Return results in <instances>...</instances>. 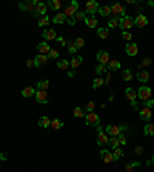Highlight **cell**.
Here are the masks:
<instances>
[{
	"label": "cell",
	"mask_w": 154,
	"mask_h": 172,
	"mask_svg": "<svg viewBox=\"0 0 154 172\" xmlns=\"http://www.w3.org/2000/svg\"><path fill=\"white\" fill-rule=\"evenodd\" d=\"M85 125L91 128H99L100 126V115L96 112H86L85 115Z\"/></svg>",
	"instance_id": "cell-1"
},
{
	"label": "cell",
	"mask_w": 154,
	"mask_h": 172,
	"mask_svg": "<svg viewBox=\"0 0 154 172\" xmlns=\"http://www.w3.org/2000/svg\"><path fill=\"white\" fill-rule=\"evenodd\" d=\"M119 26H120L123 31H129V29L134 26V19L129 17V15L120 17V19H119Z\"/></svg>",
	"instance_id": "cell-2"
},
{
	"label": "cell",
	"mask_w": 154,
	"mask_h": 172,
	"mask_svg": "<svg viewBox=\"0 0 154 172\" xmlns=\"http://www.w3.org/2000/svg\"><path fill=\"white\" fill-rule=\"evenodd\" d=\"M123 131H126V125H120V126H113V125H108V126L105 128V132H106L108 135H113V137L120 135Z\"/></svg>",
	"instance_id": "cell-3"
},
{
	"label": "cell",
	"mask_w": 154,
	"mask_h": 172,
	"mask_svg": "<svg viewBox=\"0 0 154 172\" xmlns=\"http://www.w3.org/2000/svg\"><path fill=\"white\" fill-rule=\"evenodd\" d=\"M97 129H99V135H97V144L103 148V146H106V144H108V141H110V137H108V134H106L103 129L100 128V126H99Z\"/></svg>",
	"instance_id": "cell-4"
},
{
	"label": "cell",
	"mask_w": 154,
	"mask_h": 172,
	"mask_svg": "<svg viewBox=\"0 0 154 172\" xmlns=\"http://www.w3.org/2000/svg\"><path fill=\"white\" fill-rule=\"evenodd\" d=\"M137 94H139V98H140V100L147 101V100L151 98V88H150V86H140L139 91H137Z\"/></svg>",
	"instance_id": "cell-5"
},
{
	"label": "cell",
	"mask_w": 154,
	"mask_h": 172,
	"mask_svg": "<svg viewBox=\"0 0 154 172\" xmlns=\"http://www.w3.org/2000/svg\"><path fill=\"white\" fill-rule=\"evenodd\" d=\"M111 14L113 15H120V17H125L126 15V9H125V6L122 5V3H114L113 6H111Z\"/></svg>",
	"instance_id": "cell-6"
},
{
	"label": "cell",
	"mask_w": 154,
	"mask_h": 172,
	"mask_svg": "<svg viewBox=\"0 0 154 172\" xmlns=\"http://www.w3.org/2000/svg\"><path fill=\"white\" fill-rule=\"evenodd\" d=\"M77 11H79V3H77L76 0H73V2H71V5L65 9V12H63V14H65V17L68 19V17H74Z\"/></svg>",
	"instance_id": "cell-7"
},
{
	"label": "cell",
	"mask_w": 154,
	"mask_h": 172,
	"mask_svg": "<svg viewBox=\"0 0 154 172\" xmlns=\"http://www.w3.org/2000/svg\"><path fill=\"white\" fill-rule=\"evenodd\" d=\"M86 15H93L94 12H97L99 11V3L96 2V0H89V2H86Z\"/></svg>",
	"instance_id": "cell-8"
},
{
	"label": "cell",
	"mask_w": 154,
	"mask_h": 172,
	"mask_svg": "<svg viewBox=\"0 0 154 172\" xmlns=\"http://www.w3.org/2000/svg\"><path fill=\"white\" fill-rule=\"evenodd\" d=\"M125 52H126V55H129V57H134V55H137V52H139V45L137 43H126V48H125Z\"/></svg>",
	"instance_id": "cell-9"
},
{
	"label": "cell",
	"mask_w": 154,
	"mask_h": 172,
	"mask_svg": "<svg viewBox=\"0 0 154 172\" xmlns=\"http://www.w3.org/2000/svg\"><path fill=\"white\" fill-rule=\"evenodd\" d=\"M38 2L36 0H28V2H20L19 3V8L20 9H23V11H34L36 9V5H37Z\"/></svg>",
	"instance_id": "cell-10"
},
{
	"label": "cell",
	"mask_w": 154,
	"mask_h": 172,
	"mask_svg": "<svg viewBox=\"0 0 154 172\" xmlns=\"http://www.w3.org/2000/svg\"><path fill=\"white\" fill-rule=\"evenodd\" d=\"M36 100H37L38 105H46L48 103V94H46V91H42V89H38L36 91Z\"/></svg>",
	"instance_id": "cell-11"
},
{
	"label": "cell",
	"mask_w": 154,
	"mask_h": 172,
	"mask_svg": "<svg viewBox=\"0 0 154 172\" xmlns=\"http://www.w3.org/2000/svg\"><path fill=\"white\" fill-rule=\"evenodd\" d=\"M100 158H102L103 163H111V161H114L113 152H111L110 149H102V151H100Z\"/></svg>",
	"instance_id": "cell-12"
},
{
	"label": "cell",
	"mask_w": 154,
	"mask_h": 172,
	"mask_svg": "<svg viewBox=\"0 0 154 172\" xmlns=\"http://www.w3.org/2000/svg\"><path fill=\"white\" fill-rule=\"evenodd\" d=\"M147 25H148V17H147V15L139 14V15L134 19V26H137V28H143V26H147Z\"/></svg>",
	"instance_id": "cell-13"
},
{
	"label": "cell",
	"mask_w": 154,
	"mask_h": 172,
	"mask_svg": "<svg viewBox=\"0 0 154 172\" xmlns=\"http://www.w3.org/2000/svg\"><path fill=\"white\" fill-rule=\"evenodd\" d=\"M97 62H100V65H108L110 63V54L106 51H99L97 52Z\"/></svg>",
	"instance_id": "cell-14"
},
{
	"label": "cell",
	"mask_w": 154,
	"mask_h": 172,
	"mask_svg": "<svg viewBox=\"0 0 154 172\" xmlns=\"http://www.w3.org/2000/svg\"><path fill=\"white\" fill-rule=\"evenodd\" d=\"M139 115H140V118H142L143 122H151V109L142 108V109L139 111Z\"/></svg>",
	"instance_id": "cell-15"
},
{
	"label": "cell",
	"mask_w": 154,
	"mask_h": 172,
	"mask_svg": "<svg viewBox=\"0 0 154 172\" xmlns=\"http://www.w3.org/2000/svg\"><path fill=\"white\" fill-rule=\"evenodd\" d=\"M46 11H48V6H46V3H37L36 5V9H34V12H36V15H46Z\"/></svg>",
	"instance_id": "cell-16"
},
{
	"label": "cell",
	"mask_w": 154,
	"mask_h": 172,
	"mask_svg": "<svg viewBox=\"0 0 154 172\" xmlns=\"http://www.w3.org/2000/svg\"><path fill=\"white\" fill-rule=\"evenodd\" d=\"M37 49H38V54H43V55H48V54H49V51H51L49 45H48L46 42H40V43H38Z\"/></svg>",
	"instance_id": "cell-17"
},
{
	"label": "cell",
	"mask_w": 154,
	"mask_h": 172,
	"mask_svg": "<svg viewBox=\"0 0 154 172\" xmlns=\"http://www.w3.org/2000/svg\"><path fill=\"white\" fill-rule=\"evenodd\" d=\"M42 37H45V40H56L57 36H56V31L54 29H45Z\"/></svg>",
	"instance_id": "cell-18"
},
{
	"label": "cell",
	"mask_w": 154,
	"mask_h": 172,
	"mask_svg": "<svg viewBox=\"0 0 154 172\" xmlns=\"http://www.w3.org/2000/svg\"><path fill=\"white\" fill-rule=\"evenodd\" d=\"M65 20H66V17H65L63 12H57L52 17V23H56V25H62V23H65Z\"/></svg>",
	"instance_id": "cell-19"
},
{
	"label": "cell",
	"mask_w": 154,
	"mask_h": 172,
	"mask_svg": "<svg viewBox=\"0 0 154 172\" xmlns=\"http://www.w3.org/2000/svg\"><path fill=\"white\" fill-rule=\"evenodd\" d=\"M85 25H86L88 28H96V26H97V19H96L94 15H86Z\"/></svg>",
	"instance_id": "cell-20"
},
{
	"label": "cell",
	"mask_w": 154,
	"mask_h": 172,
	"mask_svg": "<svg viewBox=\"0 0 154 172\" xmlns=\"http://www.w3.org/2000/svg\"><path fill=\"white\" fill-rule=\"evenodd\" d=\"M125 95L129 101H136V97H137V92L133 89V88H126L125 89Z\"/></svg>",
	"instance_id": "cell-21"
},
{
	"label": "cell",
	"mask_w": 154,
	"mask_h": 172,
	"mask_svg": "<svg viewBox=\"0 0 154 172\" xmlns=\"http://www.w3.org/2000/svg\"><path fill=\"white\" fill-rule=\"evenodd\" d=\"M137 80L142 82V83H147V82L150 80V72H147V71H139V72H137Z\"/></svg>",
	"instance_id": "cell-22"
},
{
	"label": "cell",
	"mask_w": 154,
	"mask_h": 172,
	"mask_svg": "<svg viewBox=\"0 0 154 172\" xmlns=\"http://www.w3.org/2000/svg\"><path fill=\"white\" fill-rule=\"evenodd\" d=\"M22 95H23L25 98H28V97H31V95H36V89H34L33 86H26V88L22 89Z\"/></svg>",
	"instance_id": "cell-23"
},
{
	"label": "cell",
	"mask_w": 154,
	"mask_h": 172,
	"mask_svg": "<svg viewBox=\"0 0 154 172\" xmlns=\"http://www.w3.org/2000/svg\"><path fill=\"white\" fill-rule=\"evenodd\" d=\"M46 62H48V55H43V54H38L37 57L34 58V63H36V66H43Z\"/></svg>",
	"instance_id": "cell-24"
},
{
	"label": "cell",
	"mask_w": 154,
	"mask_h": 172,
	"mask_svg": "<svg viewBox=\"0 0 154 172\" xmlns=\"http://www.w3.org/2000/svg\"><path fill=\"white\" fill-rule=\"evenodd\" d=\"M80 65H82V57H80V55H74V57H73V60L70 62L71 69H76V68H79Z\"/></svg>",
	"instance_id": "cell-25"
},
{
	"label": "cell",
	"mask_w": 154,
	"mask_h": 172,
	"mask_svg": "<svg viewBox=\"0 0 154 172\" xmlns=\"http://www.w3.org/2000/svg\"><path fill=\"white\" fill-rule=\"evenodd\" d=\"M102 17H106V15H110L111 14V6H108V5H105V6H99V11H97Z\"/></svg>",
	"instance_id": "cell-26"
},
{
	"label": "cell",
	"mask_w": 154,
	"mask_h": 172,
	"mask_svg": "<svg viewBox=\"0 0 154 172\" xmlns=\"http://www.w3.org/2000/svg\"><path fill=\"white\" fill-rule=\"evenodd\" d=\"M38 126H40V128H49V126H51V120H49L46 115H43V117L38 118Z\"/></svg>",
	"instance_id": "cell-27"
},
{
	"label": "cell",
	"mask_w": 154,
	"mask_h": 172,
	"mask_svg": "<svg viewBox=\"0 0 154 172\" xmlns=\"http://www.w3.org/2000/svg\"><path fill=\"white\" fill-rule=\"evenodd\" d=\"M46 6H49L51 9L57 11V9H60V6H62V2H60V0H49V2L46 3Z\"/></svg>",
	"instance_id": "cell-28"
},
{
	"label": "cell",
	"mask_w": 154,
	"mask_h": 172,
	"mask_svg": "<svg viewBox=\"0 0 154 172\" xmlns=\"http://www.w3.org/2000/svg\"><path fill=\"white\" fill-rule=\"evenodd\" d=\"M137 168H140V163H139V161H131V163H128V165H126L125 172H134Z\"/></svg>",
	"instance_id": "cell-29"
},
{
	"label": "cell",
	"mask_w": 154,
	"mask_h": 172,
	"mask_svg": "<svg viewBox=\"0 0 154 172\" xmlns=\"http://www.w3.org/2000/svg\"><path fill=\"white\" fill-rule=\"evenodd\" d=\"M143 134L148 135V137H154V125L151 123H147L145 128H143Z\"/></svg>",
	"instance_id": "cell-30"
},
{
	"label": "cell",
	"mask_w": 154,
	"mask_h": 172,
	"mask_svg": "<svg viewBox=\"0 0 154 172\" xmlns=\"http://www.w3.org/2000/svg\"><path fill=\"white\" fill-rule=\"evenodd\" d=\"M117 69H120V62L110 60V63H108V72H110V71H117Z\"/></svg>",
	"instance_id": "cell-31"
},
{
	"label": "cell",
	"mask_w": 154,
	"mask_h": 172,
	"mask_svg": "<svg viewBox=\"0 0 154 172\" xmlns=\"http://www.w3.org/2000/svg\"><path fill=\"white\" fill-rule=\"evenodd\" d=\"M65 126V123L60 120V118H54L52 122H51V128L52 129H62Z\"/></svg>",
	"instance_id": "cell-32"
},
{
	"label": "cell",
	"mask_w": 154,
	"mask_h": 172,
	"mask_svg": "<svg viewBox=\"0 0 154 172\" xmlns=\"http://www.w3.org/2000/svg\"><path fill=\"white\" fill-rule=\"evenodd\" d=\"M97 34H99L100 39H108V36H110V29H108V28H99V29H97Z\"/></svg>",
	"instance_id": "cell-33"
},
{
	"label": "cell",
	"mask_w": 154,
	"mask_h": 172,
	"mask_svg": "<svg viewBox=\"0 0 154 172\" xmlns=\"http://www.w3.org/2000/svg\"><path fill=\"white\" fill-rule=\"evenodd\" d=\"M105 85V80L102 79V77H96L94 80H93V88L94 89H97V88H100V86Z\"/></svg>",
	"instance_id": "cell-34"
},
{
	"label": "cell",
	"mask_w": 154,
	"mask_h": 172,
	"mask_svg": "<svg viewBox=\"0 0 154 172\" xmlns=\"http://www.w3.org/2000/svg\"><path fill=\"white\" fill-rule=\"evenodd\" d=\"M108 146H110V148H113V149H117V148L120 146L119 138H117V137H111V138H110V141H108Z\"/></svg>",
	"instance_id": "cell-35"
},
{
	"label": "cell",
	"mask_w": 154,
	"mask_h": 172,
	"mask_svg": "<svg viewBox=\"0 0 154 172\" xmlns=\"http://www.w3.org/2000/svg\"><path fill=\"white\" fill-rule=\"evenodd\" d=\"M73 114H74V117H76V118H82V117L85 118V115H86V112H85V109H82V108H76Z\"/></svg>",
	"instance_id": "cell-36"
},
{
	"label": "cell",
	"mask_w": 154,
	"mask_h": 172,
	"mask_svg": "<svg viewBox=\"0 0 154 172\" xmlns=\"http://www.w3.org/2000/svg\"><path fill=\"white\" fill-rule=\"evenodd\" d=\"M36 86H37L38 89H42V91H46L49 88V80H40V82H37Z\"/></svg>",
	"instance_id": "cell-37"
},
{
	"label": "cell",
	"mask_w": 154,
	"mask_h": 172,
	"mask_svg": "<svg viewBox=\"0 0 154 172\" xmlns=\"http://www.w3.org/2000/svg\"><path fill=\"white\" fill-rule=\"evenodd\" d=\"M46 25H49V17H48V15H42V17L38 19V26L45 28Z\"/></svg>",
	"instance_id": "cell-38"
},
{
	"label": "cell",
	"mask_w": 154,
	"mask_h": 172,
	"mask_svg": "<svg viewBox=\"0 0 154 172\" xmlns=\"http://www.w3.org/2000/svg\"><path fill=\"white\" fill-rule=\"evenodd\" d=\"M57 68L62 69V71H65V69L70 68V62L68 60H60V62H57Z\"/></svg>",
	"instance_id": "cell-39"
},
{
	"label": "cell",
	"mask_w": 154,
	"mask_h": 172,
	"mask_svg": "<svg viewBox=\"0 0 154 172\" xmlns=\"http://www.w3.org/2000/svg\"><path fill=\"white\" fill-rule=\"evenodd\" d=\"M96 72H97L99 75H102V74H108V68H106L105 65H97V66H96Z\"/></svg>",
	"instance_id": "cell-40"
},
{
	"label": "cell",
	"mask_w": 154,
	"mask_h": 172,
	"mask_svg": "<svg viewBox=\"0 0 154 172\" xmlns=\"http://www.w3.org/2000/svg\"><path fill=\"white\" fill-rule=\"evenodd\" d=\"M122 79H123L125 82H129V80L133 79V72H131L129 69H125V71L122 72Z\"/></svg>",
	"instance_id": "cell-41"
},
{
	"label": "cell",
	"mask_w": 154,
	"mask_h": 172,
	"mask_svg": "<svg viewBox=\"0 0 154 172\" xmlns=\"http://www.w3.org/2000/svg\"><path fill=\"white\" fill-rule=\"evenodd\" d=\"M151 63H153V60L147 57V58H143V62H142V63H140V65H139L137 68H139V71H142V68H145V66H150Z\"/></svg>",
	"instance_id": "cell-42"
},
{
	"label": "cell",
	"mask_w": 154,
	"mask_h": 172,
	"mask_svg": "<svg viewBox=\"0 0 154 172\" xmlns=\"http://www.w3.org/2000/svg\"><path fill=\"white\" fill-rule=\"evenodd\" d=\"M113 157H114V161H116V160H119V158H122V157H123V151H122L120 148L114 149V152H113Z\"/></svg>",
	"instance_id": "cell-43"
},
{
	"label": "cell",
	"mask_w": 154,
	"mask_h": 172,
	"mask_svg": "<svg viewBox=\"0 0 154 172\" xmlns=\"http://www.w3.org/2000/svg\"><path fill=\"white\" fill-rule=\"evenodd\" d=\"M116 26H119V20H117L116 17L110 19V22H108V29H113V28H116Z\"/></svg>",
	"instance_id": "cell-44"
},
{
	"label": "cell",
	"mask_w": 154,
	"mask_h": 172,
	"mask_svg": "<svg viewBox=\"0 0 154 172\" xmlns=\"http://www.w3.org/2000/svg\"><path fill=\"white\" fill-rule=\"evenodd\" d=\"M66 45H68V51H70L71 54H74V55H76V52H77V46H76V43H74V42H68Z\"/></svg>",
	"instance_id": "cell-45"
},
{
	"label": "cell",
	"mask_w": 154,
	"mask_h": 172,
	"mask_svg": "<svg viewBox=\"0 0 154 172\" xmlns=\"http://www.w3.org/2000/svg\"><path fill=\"white\" fill-rule=\"evenodd\" d=\"M74 17H76V20H77V22H79V20H83V22H85V19H86V12H82V11H77V12H76V15H74Z\"/></svg>",
	"instance_id": "cell-46"
},
{
	"label": "cell",
	"mask_w": 154,
	"mask_h": 172,
	"mask_svg": "<svg viewBox=\"0 0 154 172\" xmlns=\"http://www.w3.org/2000/svg\"><path fill=\"white\" fill-rule=\"evenodd\" d=\"M122 39L129 43V42H131V39H133V36H131V32H129V31H123V32H122Z\"/></svg>",
	"instance_id": "cell-47"
},
{
	"label": "cell",
	"mask_w": 154,
	"mask_h": 172,
	"mask_svg": "<svg viewBox=\"0 0 154 172\" xmlns=\"http://www.w3.org/2000/svg\"><path fill=\"white\" fill-rule=\"evenodd\" d=\"M48 58H54V60L59 58V51H57V49H51L49 54H48Z\"/></svg>",
	"instance_id": "cell-48"
},
{
	"label": "cell",
	"mask_w": 154,
	"mask_h": 172,
	"mask_svg": "<svg viewBox=\"0 0 154 172\" xmlns=\"http://www.w3.org/2000/svg\"><path fill=\"white\" fill-rule=\"evenodd\" d=\"M94 108H96V105H94V101H88V105H86V108H85V111H86V112H93V111H94Z\"/></svg>",
	"instance_id": "cell-49"
},
{
	"label": "cell",
	"mask_w": 154,
	"mask_h": 172,
	"mask_svg": "<svg viewBox=\"0 0 154 172\" xmlns=\"http://www.w3.org/2000/svg\"><path fill=\"white\" fill-rule=\"evenodd\" d=\"M74 43H76L77 48H83V46H85V40H83L82 37H77L76 40H74Z\"/></svg>",
	"instance_id": "cell-50"
},
{
	"label": "cell",
	"mask_w": 154,
	"mask_h": 172,
	"mask_svg": "<svg viewBox=\"0 0 154 172\" xmlns=\"http://www.w3.org/2000/svg\"><path fill=\"white\" fill-rule=\"evenodd\" d=\"M117 138H119V143L123 146V144H126V137L123 135V134H120V135H117Z\"/></svg>",
	"instance_id": "cell-51"
},
{
	"label": "cell",
	"mask_w": 154,
	"mask_h": 172,
	"mask_svg": "<svg viewBox=\"0 0 154 172\" xmlns=\"http://www.w3.org/2000/svg\"><path fill=\"white\" fill-rule=\"evenodd\" d=\"M143 108H148V109H151V108H154V100H153V98L147 100V101H145V106H143Z\"/></svg>",
	"instance_id": "cell-52"
},
{
	"label": "cell",
	"mask_w": 154,
	"mask_h": 172,
	"mask_svg": "<svg viewBox=\"0 0 154 172\" xmlns=\"http://www.w3.org/2000/svg\"><path fill=\"white\" fill-rule=\"evenodd\" d=\"M134 154H136V155H142V154H143V148H142V146H137V148L134 149Z\"/></svg>",
	"instance_id": "cell-53"
},
{
	"label": "cell",
	"mask_w": 154,
	"mask_h": 172,
	"mask_svg": "<svg viewBox=\"0 0 154 172\" xmlns=\"http://www.w3.org/2000/svg\"><path fill=\"white\" fill-rule=\"evenodd\" d=\"M66 22H68V25H71V26H74V25H76V17H68V19H66Z\"/></svg>",
	"instance_id": "cell-54"
},
{
	"label": "cell",
	"mask_w": 154,
	"mask_h": 172,
	"mask_svg": "<svg viewBox=\"0 0 154 172\" xmlns=\"http://www.w3.org/2000/svg\"><path fill=\"white\" fill-rule=\"evenodd\" d=\"M26 68H28V69H31V68H36V63H34V60H28V62H26Z\"/></svg>",
	"instance_id": "cell-55"
},
{
	"label": "cell",
	"mask_w": 154,
	"mask_h": 172,
	"mask_svg": "<svg viewBox=\"0 0 154 172\" xmlns=\"http://www.w3.org/2000/svg\"><path fill=\"white\" fill-rule=\"evenodd\" d=\"M56 40H57V43H59V45H62V46H65V45L68 43L66 40H65V39H63V37H57Z\"/></svg>",
	"instance_id": "cell-56"
},
{
	"label": "cell",
	"mask_w": 154,
	"mask_h": 172,
	"mask_svg": "<svg viewBox=\"0 0 154 172\" xmlns=\"http://www.w3.org/2000/svg\"><path fill=\"white\" fill-rule=\"evenodd\" d=\"M68 77H74V69H70V71H68Z\"/></svg>",
	"instance_id": "cell-57"
},
{
	"label": "cell",
	"mask_w": 154,
	"mask_h": 172,
	"mask_svg": "<svg viewBox=\"0 0 154 172\" xmlns=\"http://www.w3.org/2000/svg\"><path fill=\"white\" fill-rule=\"evenodd\" d=\"M0 160L5 161V160H6V154H0Z\"/></svg>",
	"instance_id": "cell-58"
},
{
	"label": "cell",
	"mask_w": 154,
	"mask_h": 172,
	"mask_svg": "<svg viewBox=\"0 0 154 172\" xmlns=\"http://www.w3.org/2000/svg\"><path fill=\"white\" fill-rule=\"evenodd\" d=\"M110 79H111V74H108V77H106V80H105V83H110Z\"/></svg>",
	"instance_id": "cell-59"
},
{
	"label": "cell",
	"mask_w": 154,
	"mask_h": 172,
	"mask_svg": "<svg viewBox=\"0 0 154 172\" xmlns=\"http://www.w3.org/2000/svg\"><path fill=\"white\" fill-rule=\"evenodd\" d=\"M148 5H150V6L154 9V2H153V0H150V2H148Z\"/></svg>",
	"instance_id": "cell-60"
},
{
	"label": "cell",
	"mask_w": 154,
	"mask_h": 172,
	"mask_svg": "<svg viewBox=\"0 0 154 172\" xmlns=\"http://www.w3.org/2000/svg\"><path fill=\"white\" fill-rule=\"evenodd\" d=\"M150 161H151V165H154V154H153V158H151Z\"/></svg>",
	"instance_id": "cell-61"
},
{
	"label": "cell",
	"mask_w": 154,
	"mask_h": 172,
	"mask_svg": "<svg viewBox=\"0 0 154 172\" xmlns=\"http://www.w3.org/2000/svg\"><path fill=\"white\" fill-rule=\"evenodd\" d=\"M0 168H2V160H0Z\"/></svg>",
	"instance_id": "cell-62"
},
{
	"label": "cell",
	"mask_w": 154,
	"mask_h": 172,
	"mask_svg": "<svg viewBox=\"0 0 154 172\" xmlns=\"http://www.w3.org/2000/svg\"><path fill=\"white\" fill-rule=\"evenodd\" d=\"M0 154H2V152H0Z\"/></svg>",
	"instance_id": "cell-63"
}]
</instances>
